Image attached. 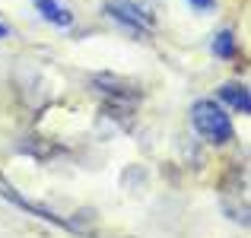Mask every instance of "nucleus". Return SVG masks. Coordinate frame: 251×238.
Returning a JSON list of instances; mask_svg holds the SVG:
<instances>
[{
	"label": "nucleus",
	"mask_w": 251,
	"mask_h": 238,
	"mask_svg": "<svg viewBox=\"0 0 251 238\" xmlns=\"http://www.w3.org/2000/svg\"><path fill=\"white\" fill-rule=\"evenodd\" d=\"M191 127L210 146H226L235 140L232 111H226V105L216 98H197L191 105Z\"/></svg>",
	"instance_id": "1"
},
{
	"label": "nucleus",
	"mask_w": 251,
	"mask_h": 238,
	"mask_svg": "<svg viewBox=\"0 0 251 238\" xmlns=\"http://www.w3.org/2000/svg\"><path fill=\"white\" fill-rule=\"evenodd\" d=\"M105 16L115 25L127 29L130 35H153L156 32V13L140 0H105Z\"/></svg>",
	"instance_id": "2"
},
{
	"label": "nucleus",
	"mask_w": 251,
	"mask_h": 238,
	"mask_svg": "<svg viewBox=\"0 0 251 238\" xmlns=\"http://www.w3.org/2000/svg\"><path fill=\"white\" fill-rule=\"evenodd\" d=\"M0 197H3L6 203H13V207L25 210V213H29V216H35V219L48 222V226H54V229H67V232H74V219H67V216H61V213H54V210L42 207V203L29 200V197H23L16 188H13V184H6L3 178H0Z\"/></svg>",
	"instance_id": "3"
},
{
	"label": "nucleus",
	"mask_w": 251,
	"mask_h": 238,
	"mask_svg": "<svg viewBox=\"0 0 251 238\" xmlns=\"http://www.w3.org/2000/svg\"><path fill=\"white\" fill-rule=\"evenodd\" d=\"M89 83H92V89H96V92L108 95V102L137 105L143 98V89H140V86L130 83V79H124V76H115V73H92Z\"/></svg>",
	"instance_id": "4"
},
{
	"label": "nucleus",
	"mask_w": 251,
	"mask_h": 238,
	"mask_svg": "<svg viewBox=\"0 0 251 238\" xmlns=\"http://www.w3.org/2000/svg\"><path fill=\"white\" fill-rule=\"evenodd\" d=\"M35 13L51 25V29H61V32H70L76 25V16L64 0H32Z\"/></svg>",
	"instance_id": "5"
},
{
	"label": "nucleus",
	"mask_w": 251,
	"mask_h": 238,
	"mask_svg": "<svg viewBox=\"0 0 251 238\" xmlns=\"http://www.w3.org/2000/svg\"><path fill=\"white\" fill-rule=\"evenodd\" d=\"M213 98L226 105V111H235V115H248V111H251V92H248L245 83H239V79L223 83L220 89H216Z\"/></svg>",
	"instance_id": "6"
},
{
	"label": "nucleus",
	"mask_w": 251,
	"mask_h": 238,
	"mask_svg": "<svg viewBox=\"0 0 251 238\" xmlns=\"http://www.w3.org/2000/svg\"><path fill=\"white\" fill-rule=\"evenodd\" d=\"M210 51H213L216 61H226V64L239 61L242 45H239V35H235V29H220V32H213V38H210Z\"/></svg>",
	"instance_id": "7"
},
{
	"label": "nucleus",
	"mask_w": 251,
	"mask_h": 238,
	"mask_svg": "<svg viewBox=\"0 0 251 238\" xmlns=\"http://www.w3.org/2000/svg\"><path fill=\"white\" fill-rule=\"evenodd\" d=\"M184 3H188V6H191L194 13H213L220 0H184Z\"/></svg>",
	"instance_id": "8"
},
{
	"label": "nucleus",
	"mask_w": 251,
	"mask_h": 238,
	"mask_svg": "<svg viewBox=\"0 0 251 238\" xmlns=\"http://www.w3.org/2000/svg\"><path fill=\"white\" fill-rule=\"evenodd\" d=\"M10 35H13V29L3 23V19H0V42H3V38H10Z\"/></svg>",
	"instance_id": "9"
}]
</instances>
